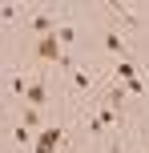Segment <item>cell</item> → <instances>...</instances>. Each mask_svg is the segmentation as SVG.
Here are the masks:
<instances>
[{
    "mask_svg": "<svg viewBox=\"0 0 149 153\" xmlns=\"http://www.w3.org/2000/svg\"><path fill=\"white\" fill-rule=\"evenodd\" d=\"M101 45H105V53H109L113 61H129V40H125V32H121V28H109Z\"/></svg>",
    "mask_w": 149,
    "mask_h": 153,
    "instance_id": "obj_6",
    "label": "cell"
},
{
    "mask_svg": "<svg viewBox=\"0 0 149 153\" xmlns=\"http://www.w3.org/2000/svg\"><path fill=\"white\" fill-rule=\"evenodd\" d=\"M64 76H69V89L73 93H97V76H93V69H89V65H69V69H64Z\"/></svg>",
    "mask_w": 149,
    "mask_h": 153,
    "instance_id": "obj_3",
    "label": "cell"
},
{
    "mask_svg": "<svg viewBox=\"0 0 149 153\" xmlns=\"http://www.w3.org/2000/svg\"><path fill=\"white\" fill-rule=\"evenodd\" d=\"M20 105H28V109H44L48 105V81H44V73L28 76V89H24Z\"/></svg>",
    "mask_w": 149,
    "mask_h": 153,
    "instance_id": "obj_5",
    "label": "cell"
},
{
    "mask_svg": "<svg viewBox=\"0 0 149 153\" xmlns=\"http://www.w3.org/2000/svg\"><path fill=\"white\" fill-rule=\"evenodd\" d=\"M125 153H145V145H137V141H133V145H125Z\"/></svg>",
    "mask_w": 149,
    "mask_h": 153,
    "instance_id": "obj_13",
    "label": "cell"
},
{
    "mask_svg": "<svg viewBox=\"0 0 149 153\" xmlns=\"http://www.w3.org/2000/svg\"><path fill=\"white\" fill-rule=\"evenodd\" d=\"M53 36H56V40H61V45H64V48H69V45H73V40H77V28H73V24H69V20H61V24H56V32H53Z\"/></svg>",
    "mask_w": 149,
    "mask_h": 153,
    "instance_id": "obj_12",
    "label": "cell"
},
{
    "mask_svg": "<svg viewBox=\"0 0 149 153\" xmlns=\"http://www.w3.org/2000/svg\"><path fill=\"white\" fill-rule=\"evenodd\" d=\"M24 8L28 4H0V24L4 28H20L24 24Z\"/></svg>",
    "mask_w": 149,
    "mask_h": 153,
    "instance_id": "obj_8",
    "label": "cell"
},
{
    "mask_svg": "<svg viewBox=\"0 0 149 153\" xmlns=\"http://www.w3.org/2000/svg\"><path fill=\"white\" fill-rule=\"evenodd\" d=\"M56 24H61V16H56L53 4H28L24 8V28H28L32 36H53Z\"/></svg>",
    "mask_w": 149,
    "mask_h": 153,
    "instance_id": "obj_1",
    "label": "cell"
},
{
    "mask_svg": "<svg viewBox=\"0 0 149 153\" xmlns=\"http://www.w3.org/2000/svg\"><path fill=\"white\" fill-rule=\"evenodd\" d=\"M20 125H28L32 133H40V129H44V117H40V109H28V105H20Z\"/></svg>",
    "mask_w": 149,
    "mask_h": 153,
    "instance_id": "obj_10",
    "label": "cell"
},
{
    "mask_svg": "<svg viewBox=\"0 0 149 153\" xmlns=\"http://www.w3.org/2000/svg\"><path fill=\"white\" fill-rule=\"evenodd\" d=\"M64 133H69L64 125H53V121H48L44 129L36 133V145H32V153H56V149L64 145Z\"/></svg>",
    "mask_w": 149,
    "mask_h": 153,
    "instance_id": "obj_4",
    "label": "cell"
},
{
    "mask_svg": "<svg viewBox=\"0 0 149 153\" xmlns=\"http://www.w3.org/2000/svg\"><path fill=\"white\" fill-rule=\"evenodd\" d=\"M109 16H113V28H117V24L133 28V24H137V12H133L129 4H109Z\"/></svg>",
    "mask_w": 149,
    "mask_h": 153,
    "instance_id": "obj_9",
    "label": "cell"
},
{
    "mask_svg": "<svg viewBox=\"0 0 149 153\" xmlns=\"http://www.w3.org/2000/svg\"><path fill=\"white\" fill-rule=\"evenodd\" d=\"M81 129H85L89 137H97V141H105V137H109V125L97 117V109H93V105H89V109H81Z\"/></svg>",
    "mask_w": 149,
    "mask_h": 153,
    "instance_id": "obj_7",
    "label": "cell"
},
{
    "mask_svg": "<svg viewBox=\"0 0 149 153\" xmlns=\"http://www.w3.org/2000/svg\"><path fill=\"white\" fill-rule=\"evenodd\" d=\"M12 141H16V145H36V133H32L28 125L16 121V125H12Z\"/></svg>",
    "mask_w": 149,
    "mask_h": 153,
    "instance_id": "obj_11",
    "label": "cell"
},
{
    "mask_svg": "<svg viewBox=\"0 0 149 153\" xmlns=\"http://www.w3.org/2000/svg\"><path fill=\"white\" fill-rule=\"evenodd\" d=\"M32 48H36V56H40V61H48V65H64V69H69V53H64V45H61V40H56V36H36V40H32Z\"/></svg>",
    "mask_w": 149,
    "mask_h": 153,
    "instance_id": "obj_2",
    "label": "cell"
},
{
    "mask_svg": "<svg viewBox=\"0 0 149 153\" xmlns=\"http://www.w3.org/2000/svg\"><path fill=\"white\" fill-rule=\"evenodd\" d=\"M4 73H8V69H0V93H4V89H8V85H4Z\"/></svg>",
    "mask_w": 149,
    "mask_h": 153,
    "instance_id": "obj_14",
    "label": "cell"
}]
</instances>
